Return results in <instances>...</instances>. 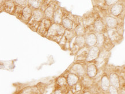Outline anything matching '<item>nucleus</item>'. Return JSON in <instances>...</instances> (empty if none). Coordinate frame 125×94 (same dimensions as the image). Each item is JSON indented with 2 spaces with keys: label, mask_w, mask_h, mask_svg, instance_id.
Segmentation results:
<instances>
[{
  "label": "nucleus",
  "mask_w": 125,
  "mask_h": 94,
  "mask_svg": "<svg viewBox=\"0 0 125 94\" xmlns=\"http://www.w3.org/2000/svg\"><path fill=\"white\" fill-rule=\"evenodd\" d=\"M65 32V29L63 25H61L60 24L54 23L51 25L49 28L46 37H47L48 39H52L55 41L56 40H58V41H60L61 39V38H63Z\"/></svg>",
  "instance_id": "1"
},
{
  "label": "nucleus",
  "mask_w": 125,
  "mask_h": 94,
  "mask_svg": "<svg viewBox=\"0 0 125 94\" xmlns=\"http://www.w3.org/2000/svg\"><path fill=\"white\" fill-rule=\"evenodd\" d=\"M51 22L49 19H43V20L41 22L39 28H38L37 32L39 34L42 35L43 36H47L48 34L49 28L51 26Z\"/></svg>",
  "instance_id": "2"
},
{
  "label": "nucleus",
  "mask_w": 125,
  "mask_h": 94,
  "mask_svg": "<svg viewBox=\"0 0 125 94\" xmlns=\"http://www.w3.org/2000/svg\"><path fill=\"white\" fill-rule=\"evenodd\" d=\"M100 54V47H99L97 46L92 47L89 49V52H88V54L86 58V61L91 62L94 61V60H96V59L99 58Z\"/></svg>",
  "instance_id": "3"
},
{
  "label": "nucleus",
  "mask_w": 125,
  "mask_h": 94,
  "mask_svg": "<svg viewBox=\"0 0 125 94\" xmlns=\"http://www.w3.org/2000/svg\"><path fill=\"white\" fill-rule=\"evenodd\" d=\"M107 34L108 38L111 40L113 43L119 42V40L122 38V36L119 34L118 31L115 28H109L107 30Z\"/></svg>",
  "instance_id": "4"
},
{
  "label": "nucleus",
  "mask_w": 125,
  "mask_h": 94,
  "mask_svg": "<svg viewBox=\"0 0 125 94\" xmlns=\"http://www.w3.org/2000/svg\"><path fill=\"white\" fill-rule=\"evenodd\" d=\"M124 9V6L123 4L118 3L114 5L110 9V13L112 15L115 17H118L121 15Z\"/></svg>",
  "instance_id": "5"
},
{
  "label": "nucleus",
  "mask_w": 125,
  "mask_h": 94,
  "mask_svg": "<svg viewBox=\"0 0 125 94\" xmlns=\"http://www.w3.org/2000/svg\"><path fill=\"white\" fill-rule=\"evenodd\" d=\"M86 44L88 47H94L96 46L97 38L96 34L94 33H88L85 37Z\"/></svg>",
  "instance_id": "6"
},
{
  "label": "nucleus",
  "mask_w": 125,
  "mask_h": 94,
  "mask_svg": "<svg viewBox=\"0 0 125 94\" xmlns=\"http://www.w3.org/2000/svg\"><path fill=\"white\" fill-rule=\"evenodd\" d=\"M105 20L107 26L109 28H116L119 25L118 20L111 16H107L105 17Z\"/></svg>",
  "instance_id": "7"
},
{
  "label": "nucleus",
  "mask_w": 125,
  "mask_h": 94,
  "mask_svg": "<svg viewBox=\"0 0 125 94\" xmlns=\"http://www.w3.org/2000/svg\"><path fill=\"white\" fill-rule=\"evenodd\" d=\"M110 81L112 85L116 88H120V80L118 74L115 73H112L110 75Z\"/></svg>",
  "instance_id": "8"
},
{
  "label": "nucleus",
  "mask_w": 125,
  "mask_h": 94,
  "mask_svg": "<svg viewBox=\"0 0 125 94\" xmlns=\"http://www.w3.org/2000/svg\"><path fill=\"white\" fill-rule=\"evenodd\" d=\"M72 73H74L78 76H83L84 74L85 71L84 68L81 65L76 64L72 67L71 69Z\"/></svg>",
  "instance_id": "9"
},
{
  "label": "nucleus",
  "mask_w": 125,
  "mask_h": 94,
  "mask_svg": "<svg viewBox=\"0 0 125 94\" xmlns=\"http://www.w3.org/2000/svg\"><path fill=\"white\" fill-rule=\"evenodd\" d=\"M94 27V31L96 32V33H102L104 29V25L103 22L100 19L95 20Z\"/></svg>",
  "instance_id": "10"
},
{
  "label": "nucleus",
  "mask_w": 125,
  "mask_h": 94,
  "mask_svg": "<svg viewBox=\"0 0 125 94\" xmlns=\"http://www.w3.org/2000/svg\"><path fill=\"white\" fill-rule=\"evenodd\" d=\"M88 76L90 78H94L97 74V68L96 65L94 64L89 65L87 68Z\"/></svg>",
  "instance_id": "11"
},
{
  "label": "nucleus",
  "mask_w": 125,
  "mask_h": 94,
  "mask_svg": "<svg viewBox=\"0 0 125 94\" xmlns=\"http://www.w3.org/2000/svg\"><path fill=\"white\" fill-rule=\"evenodd\" d=\"M62 17H63V13H62L61 9L58 8L55 11L54 14V21L55 23L60 24L62 22Z\"/></svg>",
  "instance_id": "12"
},
{
  "label": "nucleus",
  "mask_w": 125,
  "mask_h": 94,
  "mask_svg": "<svg viewBox=\"0 0 125 94\" xmlns=\"http://www.w3.org/2000/svg\"><path fill=\"white\" fill-rule=\"evenodd\" d=\"M6 12H8L9 13H12V12L14 10L15 5L12 0H8L5 2L4 6H3Z\"/></svg>",
  "instance_id": "13"
},
{
  "label": "nucleus",
  "mask_w": 125,
  "mask_h": 94,
  "mask_svg": "<svg viewBox=\"0 0 125 94\" xmlns=\"http://www.w3.org/2000/svg\"><path fill=\"white\" fill-rule=\"evenodd\" d=\"M102 83V88L104 91H107L108 90L110 86V81L107 75H103L101 79Z\"/></svg>",
  "instance_id": "14"
},
{
  "label": "nucleus",
  "mask_w": 125,
  "mask_h": 94,
  "mask_svg": "<svg viewBox=\"0 0 125 94\" xmlns=\"http://www.w3.org/2000/svg\"><path fill=\"white\" fill-rule=\"evenodd\" d=\"M62 24L63 27L65 28V29L66 30L70 31V30L73 29V22L72 21L71 19L68 18V17H65V18H64L63 20H62Z\"/></svg>",
  "instance_id": "15"
},
{
  "label": "nucleus",
  "mask_w": 125,
  "mask_h": 94,
  "mask_svg": "<svg viewBox=\"0 0 125 94\" xmlns=\"http://www.w3.org/2000/svg\"><path fill=\"white\" fill-rule=\"evenodd\" d=\"M33 19L36 22H41L43 19V14L42 11L39 9H35L32 13Z\"/></svg>",
  "instance_id": "16"
},
{
  "label": "nucleus",
  "mask_w": 125,
  "mask_h": 94,
  "mask_svg": "<svg viewBox=\"0 0 125 94\" xmlns=\"http://www.w3.org/2000/svg\"><path fill=\"white\" fill-rule=\"evenodd\" d=\"M75 44L78 47H84L86 44L85 37L84 36H77L75 39Z\"/></svg>",
  "instance_id": "17"
},
{
  "label": "nucleus",
  "mask_w": 125,
  "mask_h": 94,
  "mask_svg": "<svg viewBox=\"0 0 125 94\" xmlns=\"http://www.w3.org/2000/svg\"><path fill=\"white\" fill-rule=\"evenodd\" d=\"M55 8H54V6L51 5L48 6L44 10V16L46 18L48 19H51L53 18L54 12H55Z\"/></svg>",
  "instance_id": "18"
},
{
  "label": "nucleus",
  "mask_w": 125,
  "mask_h": 94,
  "mask_svg": "<svg viewBox=\"0 0 125 94\" xmlns=\"http://www.w3.org/2000/svg\"><path fill=\"white\" fill-rule=\"evenodd\" d=\"M78 81V77L76 74L74 73H70L68 76V79H67V82L68 84L70 86L74 85V84H77V83Z\"/></svg>",
  "instance_id": "19"
},
{
  "label": "nucleus",
  "mask_w": 125,
  "mask_h": 94,
  "mask_svg": "<svg viewBox=\"0 0 125 94\" xmlns=\"http://www.w3.org/2000/svg\"><path fill=\"white\" fill-rule=\"evenodd\" d=\"M74 32L77 36H84L86 33L85 27L83 25H77L75 27Z\"/></svg>",
  "instance_id": "20"
},
{
  "label": "nucleus",
  "mask_w": 125,
  "mask_h": 94,
  "mask_svg": "<svg viewBox=\"0 0 125 94\" xmlns=\"http://www.w3.org/2000/svg\"><path fill=\"white\" fill-rule=\"evenodd\" d=\"M32 12L31 9L28 6H25L22 10V16L25 20H28L31 17L32 15Z\"/></svg>",
  "instance_id": "21"
},
{
  "label": "nucleus",
  "mask_w": 125,
  "mask_h": 94,
  "mask_svg": "<svg viewBox=\"0 0 125 94\" xmlns=\"http://www.w3.org/2000/svg\"><path fill=\"white\" fill-rule=\"evenodd\" d=\"M97 38V42L96 46L99 47H103L104 43L105 36V35L103 33H96Z\"/></svg>",
  "instance_id": "22"
},
{
  "label": "nucleus",
  "mask_w": 125,
  "mask_h": 94,
  "mask_svg": "<svg viewBox=\"0 0 125 94\" xmlns=\"http://www.w3.org/2000/svg\"><path fill=\"white\" fill-rule=\"evenodd\" d=\"M114 46V43L112 42V41L110 38H106L105 37V40L104 43L103 47L105 49V50L107 51H109L111 50V49H113V47Z\"/></svg>",
  "instance_id": "23"
},
{
  "label": "nucleus",
  "mask_w": 125,
  "mask_h": 94,
  "mask_svg": "<svg viewBox=\"0 0 125 94\" xmlns=\"http://www.w3.org/2000/svg\"><path fill=\"white\" fill-rule=\"evenodd\" d=\"M95 20V19H94V17L89 16L87 17V18L84 20V24L85 25L86 27L91 26V25L94 24Z\"/></svg>",
  "instance_id": "24"
},
{
  "label": "nucleus",
  "mask_w": 125,
  "mask_h": 94,
  "mask_svg": "<svg viewBox=\"0 0 125 94\" xmlns=\"http://www.w3.org/2000/svg\"><path fill=\"white\" fill-rule=\"evenodd\" d=\"M30 4L35 9H39L41 6V1L40 0H30Z\"/></svg>",
  "instance_id": "25"
},
{
  "label": "nucleus",
  "mask_w": 125,
  "mask_h": 94,
  "mask_svg": "<svg viewBox=\"0 0 125 94\" xmlns=\"http://www.w3.org/2000/svg\"><path fill=\"white\" fill-rule=\"evenodd\" d=\"M57 84L61 86H63L68 84V82H67V80H66L65 77H61L58 79Z\"/></svg>",
  "instance_id": "26"
},
{
  "label": "nucleus",
  "mask_w": 125,
  "mask_h": 94,
  "mask_svg": "<svg viewBox=\"0 0 125 94\" xmlns=\"http://www.w3.org/2000/svg\"><path fill=\"white\" fill-rule=\"evenodd\" d=\"M119 0H104L105 4L108 6H113L114 5L118 4Z\"/></svg>",
  "instance_id": "27"
},
{
  "label": "nucleus",
  "mask_w": 125,
  "mask_h": 94,
  "mask_svg": "<svg viewBox=\"0 0 125 94\" xmlns=\"http://www.w3.org/2000/svg\"><path fill=\"white\" fill-rule=\"evenodd\" d=\"M109 92H110V94H118V90H117V88L116 87H115L114 86L111 85L108 88Z\"/></svg>",
  "instance_id": "28"
},
{
  "label": "nucleus",
  "mask_w": 125,
  "mask_h": 94,
  "mask_svg": "<svg viewBox=\"0 0 125 94\" xmlns=\"http://www.w3.org/2000/svg\"><path fill=\"white\" fill-rule=\"evenodd\" d=\"M15 2L20 6H24L27 4V0H14Z\"/></svg>",
  "instance_id": "29"
},
{
  "label": "nucleus",
  "mask_w": 125,
  "mask_h": 94,
  "mask_svg": "<svg viewBox=\"0 0 125 94\" xmlns=\"http://www.w3.org/2000/svg\"><path fill=\"white\" fill-rule=\"evenodd\" d=\"M76 91L77 92L80 91L81 89V86L80 85V84H77L76 85Z\"/></svg>",
  "instance_id": "30"
},
{
  "label": "nucleus",
  "mask_w": 125,
  "mask_h": 94,
  "mask_svg": "<svg viewBox=\"0 0 125 94\" xmlns=\"http://www.w3.org/2000/svg\"><path fill=\"white\" fill-rule=\"evenodd\" d=\"M54 94H62V92L60 90H58L55 91V92H54Z\"/></svg>",
  "instance_id": "31"
},
{
  "label": "nucleus",
  "mask_w": 125,
  "mask_h": 94,
  "mask_svg": "<svg viewBox=\"0 0 125 94\" xmlns=\"http://www.w3.org/2000/svg\"><path fill=\"white\" fill-rule=\"evenodd\" d=\"M121 94H125V90H123L121 91Z\"/></svg>",
  "instance_id": "32"
},
{
  "label": "nucleus",
  "mask_w": 125,
  "mask_h": 94,
  "mask_svg": "<svg viewBox=\"0 0 125 94\" xmlns=\"http://www.w3.org/2000/svg\"><path fill=\"white\" fill-rule=\"evenodd\" d=\"M84 94H91L89 92H85Z\"/></svg>",
  "instance_id": "33"
},
{
  "label": "nucleus",
  "mask_w": 125,
  "mask_h": 94,
  "mask_svg": "<svg viewBox=\"0 0 125 94\" xmlns=\"http://www.w3.org/2000/svg\"></svg>",
  "instance_id": "34"
}]
</instances>
